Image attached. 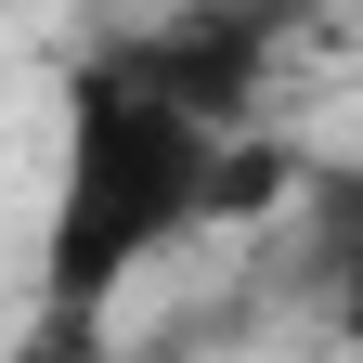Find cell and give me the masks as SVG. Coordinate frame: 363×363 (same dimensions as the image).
Returning <instances> with one entry per match:
<instances>
[{"mask_svg": "<svg viewBox=\"0 0 363 363\" xmlns=\"http://www.w3.org/2000/svg\"><path fill=\"white\" fill-rule=\"evenodd\" d=\"M220 143L195 104L130 78L104 39L65 65L52 104V220H39V337H104L130 272L220 234Z\"/></svg>", "mask_w": 363, "mask_h": 363, "instance_id": "6da1fadb", "label": "cell"}, {"mask_svg": "<svg viewBox=\"0 0 363 363\" xmlns=\"http://www.w3.org/2000/svg\"><path fill=\"white\" fill-rule=\"evenodd\" d=\"M298 26H311V0H156V13L104 26V52L130 78H156L169 104H195L208 130H247Z\"/></svg>", "mask_w": 363, "mask_h": 363, "instance_id": "7a4b0ae2", "label": "cell"}, {"mask_svg": "<svg viewBox=\"0 0 363 363\" xmlns=\"http://www.w3.org/2000/svg\"><path fill=\"white\" fill-rule=\"evenodd\" d=\"M298 208H311V286H325V325L363 337V156H311V169H298Z\"/></svg>", "mask_w": 363, "mask_h": 363, "instance_id": "3957f363", "label": "cell"}]
</instances>
